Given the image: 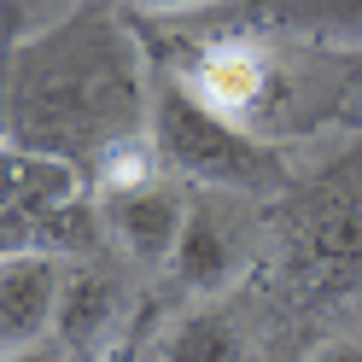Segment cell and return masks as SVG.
<instances>
[{"label":"cell","mask_w":362,"mask_h":362,"mask_svg":"<svg viewBox=\"0 0 362 362\" xmlns=\"http://www.w3.org/2000/svg\"><path fill=\"white\" fill-rule=\"evenodd\" d=\"M152 71H134V53L105 24H64L47 41L12 53V134L53 152L76 141H129L146 117Z\"/></svg>","instance_id":"6da1fadb"},{"label":"cell","mask_w":362,"mask_h":362,"mask_svg":"<svg viewBox=\"0 0 362 362\" xmlns=\"http://www.w3.org/2000/svg\"><path fill=\"white\" fill-rule=\"evenodd\" d=\"M146 134L158 146V164L170 175L193 181V187H216V193H275L286 170L275 146H263L252 129L228 111H216L199 88L164 64L152 71V94H146Z\"/></svg>","instance_id":"7a4b0ae2"},{"label":"cell","mask_w":362,"mask_h":362,"mask_svg":"<svg viewBox=\"0 0 362 362\" xmlns=\"http://www.w3.org/2000/svg\"><path fill=\"white\" fill-rule=\"evenodd\" d=\"M105 222L82 199V175L53 146H12L6 152V252H59L88 257L100 252Z\"/></svg>","instance_id":"3957f363"},{"label":"cell","mask_w":362,"mask_h":362,"mask_svg":"<svg viewBox=\"0 0 362 362\" xmlns=\"http://www.w3.org/2000/svg\"><path fill=\"white\" fill-rule=\"evenodd\" d=\"M286 269L310 292L362 281V193L322 187L286 228Z\"/></svg>","instance_id":"277c9868"},{"label":"cell","mask_w":362,"mask_h":362,"mask_svg":"<svg viewBox=\"0 0 362 362\" xmlns=\"http://www.w3.org/2000/svg\"><path fill=\"white\" fill-rule=\"evenodd\" d=\"M181 181V175H175ZM164 175H129V181H100V222H105V240L117 245L129 263L141 269H170L175 257V240H181V222H187L193 199Z\"/></svg>","instance_id":"5b68a950"},{"label":"cell","mask_w":362,"mask_h":362,"mask_svg":"<svg viewBox=\"0 0 362 362\" xmlns=\"http://www.w3.org/2000/svg\"><path fill=\"white\" fill-rule=\"evenodd\" d=\"M211 193L187 205V222H181V240H175V257H170V281L181 292H193V298H222L252 269V234H245V222Z\"/></svg>","instance_id":"8992f818"},{"label":"cell","mask_w":362,"mask_h":362,"mask_svg":"<svg viewBox=\"0 0 362 362\" xmlns=\"http://www.w3.org/2000/svg\"><path fill=\"white\" fill-rule=\"evenodd\" d=\"M71 263L59 252H6L0 263V345L6 356L30 351L41 333L59 327V298Z\"/></svg>","instance_id":"52a82bcc"},{"label":"cell","mask_w":362,"mask_h":362,"mask_svg":"<svg viewBox=\"0 0 362 362\" xmlns=\"http://www.w3.org/2000/svg\"><path fill=\"white\" fill-rule=\"evenodd\" d=\"M211 12L240 30H281L333 41V47H362V0H222Z\"/></svg>","instance_id":"ba28073f"},{"label":"cell","mask_w":362,"mask_h":362,"mask_svg":"<svg viewBox=\"0 0 362 362\" xmlns=\"http://www.w3.org/2000/svg\"><path fill=\"white\" fill-rule=\"evenodd\" d=\"M117 315H123V281L111 275L105 263H94L88 252L82 263H71V275H64V298H59V339L64 351L76 356H94L111 345V333H117Z\"/></svg>","instance_id":"9c48e42d"},{"label":"cell","mask_w":362,"mask_h":362,"mask_svg":"<svg viewBox=\"0 0 362 362\" xmlns=\"http://www.w3.org/2000/svg\"><path fill=\"white\" fill-rule=\"evenodd\" d=\"M175 71H181V64H175ZM181 76H187L216 111L240 117L245 129H252V111H257L263 94H269V59L252 47V41H222V47L199 53Z\"/></svg>","instance_id":"30bf717a"},{"label":"cell","mask_w":362,"mask_h":362,"mask_svg":"<svg viewBox=\"0 0 362 362\" xmlns=\"http://www.w3.org/2000/svg\"><path fill=\"white\" fill-rule=\"evenodd\" d=\"M158 356H175V362H234V356H245V333L222 310H193V315H181L175 327H164Z\"/></svg>","instance_id":"8fae6325"},{"label":"cell","mask_w":362,"mask_h":362,"mask_svg":"<svg viewBox=\"0 0 362 362\" xmlns=\"http://www.w3.org/2000/svg\"><path fill=\"white\" fill-rule=\"evenodd\" d=\"M129 6H141V12H211L222 0H129Z\"/></svg>","instance_id":"7c38bea8"}]
</instances>
